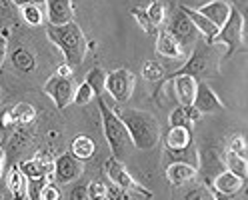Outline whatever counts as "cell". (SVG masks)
I'll return each instance as SVG.
<instances>
[{
  "label": "cell",
  "mask_w": 248,
  "mask_h": 200,
  "mask_svg": "<svg viewBox=\"0 0 248 200\" xmlns=\"http://www.w3.org/2000/svg\"><path fill=\"white\" fill-rule=\"evenodd\" d=\"M114 112L124 122L136 150H152L158 144L160 122L156 120V116L138 108H114Z\"/></svg>",
  "instance_id": "6da1fadb"
},
{
  "label": "cell",
  "mask_w": 248,
  "mask_h": 200,
  "mask_svg": "<svg viewBox=\"0 0 248 200\" xmlns=\"http://www.w3.org/2000/svg\"><path fill=\"white\" fill-rule=\"evenodd\" d=\"M46 36L52 44H56L62 56H64L66 64L70 68H76L84 62L86 58V36L82 28L74 20L62 26H46Z\"/></svg>",
  "instance_id": "7a4b0ae2"
},
{
  "label": "cell",
  "mask_w": 248,
  "mask_h": 200,
  "mask_svg": "<svg viewBox=\"0 0 248 200\" xmlns=\"http://www.w3.org/2000/svg\"><path fill=\"white\" fill-rule=\"evenodd\" d=\"M98 100V110H100V116H102V130H104V138L108 146L112 150V158L116 160H124L128 154H130V148L132 146V140H130V134L124 126V122L116 116V112L106 104V100L102 96H96Z\"/></svg>",
  "instance_id": "3957f363"
},
{
  "label": "cell",
  "mask_w": 248,
  "mask_h": 200,
  "mask_svg": "<svg viewBox=\"0 0 248 200\" xmlns=\"http://www.w3.org/2000/svg\"><path fill=\"white\" fill-rule=\"evenodd\" d=\"M188 60L172 74L168 76H176V74H186V76H192V78L198 80H204L210 78L212 74H218V64H220V56L216 54L214 50V44H206L202 38H198L196 44L192 46V50L188 52Z\"/></svg>",
  "instance_id": "277c9868"
},
{
  "label": "cell",
  "mask_w": 248,
  "mask_h": 200,
  "mask_svg": "<svg viewBox=\"0 0 248 200\" xmlns=\"http://www.w3.org/2000/svg\"><path fill=\"white\" fill-rule=\"evenodd\" d=\"M162 24H164L166 32L178 42V46L184 50V54H188V50H192V46H194L196 40L200 38V36H198V30H196L194 24L190 22V18L182 12L180 6H174L172 12H170L168 16L164 18Z\"/></svg>",
  "instance_id": "5b68a950"
},
{
  "label": "cell",
  "mask_w": 248,
  "mask_h": 200,
  "mask_svg": "<svg viewBox=\"0 0 248 200\" xmlns=\"http://www.w3.org/2000/svg\"><path fill=\"white\" fill-rule=\"evenodd\" d=\"M216 42L226 46V54H224L226 58L234 56V52L240 48V46H246V20L242 18L240 10H236L234 6H232L228 20L218 30V34H216L212 44H216Z\"/></svg>",
  "instance_id": "8992f818"
},
{
  "label": "cell",
  "mask_w": 248,
  "mask_h": 200,
  "mask_svg": "<svg viewBox=\"0 0 248 200\" xmlns=\"http://www.w3.org/2000/svg\"><path fill=\"white\" fill-rule=\"evenodd\" d=\"M134 86H136V76L128 68H116L112 72H106L104 92H108L114 102L126 104L132 98Z\"/></svg>",
  "instance_id": "52a82bcc"
},
{
  "label": "cell",
  "mask_w": 248,
  "mask_h": 200,
  "mask_svg": "<svg viewBox=\"0 0 248 200\" xmlns=\"http://www.w3.org/2000/svg\"><path fill=\"white\" fill-rule=\"evenodd\" d=\"M106 174H108V180L114 184V188H118L120 192L124 194H138V196H152V192L144 186H140L132 174L128 172V168L122 164V160H116V158H108L106 160Z\"/></svg>",
  "instance_id": "ba28073f"
},
{
  "label": "cell",
  "mask_w": 248,
  "mask_h": 200,
  "mask_svg": "<svg viewBox=\"0 0 248 200\" xmlns=\"http://www.w3.org/2000/svg\"><path fill=\"white\" fill-rule=\"evenodd\" d=\"M84 174V162L76 158L72 152H64L54 160L52 168V180L56 184H70L74 180H78Z\"/></svg>",
  "instance_id": "9c48e42d"
},
{
  "label": "cell",
  "mask_w": 248,
  "mask_h": 200,
  "mask_svg": "<svg viewBox=\"0 0 248 200\" xmlns=\"http://www.w3.org/2000/svg\"><path fill=\"white\" fill-rule=\"evenodd\" d=\"M74 90H76L74 78H64V76H58V74L50 76L44 84V92L52 98V102H54V106L58 110H64L66 106L72 102Z\"/></svg>",
  "instance_id": "30bf717a"
},
{
  "label": "cell",
  "mask_w": 248,
  "mask_h": 200,
  "mask_svg": "<svg viewBox=\"0 0 248 200\" xmlns=\"http://www.w3.org/2000/svg\"><path fill=\"white\" fill-rule=\"evenodd\" d=\"M192 106L200 114H216V112L224 110V102L218 98V94H216L204 80L196 82V96H194Z\"/></svg>",
  "instance_id": "8fae6325"
},
{
  "label": "cell",
  "mask_w": 248,
  "mask_h": 200,
  "mask_svg": "<svg viewBox=\"0 0 248 200\" xmlns=\"http://www.w3.org/2000/svg\"><path fill=\"white\" fill-rule=\"evenodd\" d=\"M18 168L26 178H50L52 168H54V160H52V156L46 154V152H36L30 160L20 162Z\"/></svg>",
  "instance_id": "7c38bea8"
},
{
  "label": "cell",
  "mask_w": 248,
  "mask_h": 200,
  "mask_svg": "<svg viewBox=\"0 0 248 200\" xmlns=\"http://www.w3.org/2000/svg\"><path fill=\"white\" fill-rule=\"evenodd\" d=\"M172 82L174 92H176V98L180 102V106H192L194 96H196V80L192 76H186V74H176V76H164L160 82Z\"/></svg>",
  "instance_id": "4fadbf2b"
},
{
  "label": "cell",
  "mask_w": 248,
  "mask_h": 200,
  "mask_svg": "<svg viewBox=\"0 0 248 200\" xmlns=\"http://www.w3.org/2000/svg\"><path fill=\"white\" fill-rule=\"evenodd\" d=\"M46 14L50 26H62L74 20L72 0H46Z\"/></svg>",
  "instance_id": "5bb4252c"
},
{
  "label": "cell",
  "mask_w": 248,
  "mask_h": 200,
  "mask_svg": "<svg viewBox=\"0 0 248 200\" xmlns=\"http://www.w3.org/2000/svg\"><path fill=\"white\" fill-rule=\"evenodd\" d=\"M244 186H246V180H242V178H238L236 174L228 172L226 168L210 180V188H212L216 194H224V196H234V194H238Z\"/></svg>",
  "instance_id": "9a60e30c"
},
{
  "label": "cell",
  "mask_w": 248,
  "mask_h": 200,
  "mask_svg": "<svg viewBox=\"0 0 248 200\" xmlns=\"http://www.w3.org/2000/svg\"><path fill=\"white\" fill-rule=\"evenodd\" d=\"M204 18H208L210 22H214L218 28L224 26V22L228 20L230 16V10H232V4L224 2V0H210V2L202 4L200 8H196Z\"/></svg>",
  "instance_id": "2e32d148"
},
{
  "label": "cell",
  "mask_w": 248,
  "mask_h": 200,
  "mask_svg": "<svg viewBox=\"0 0 248 200\" xmlns=\"http://www.w3.org/2000/svg\"><path fill=\"white\" fill-rule=\"evenodd\" d=\"M182 8V12L186 14V16L190 18V22L194 24V28L198 30V34H202V40L206 42V44H212L214 42V38H216V34H218V26H216L214 22H210L208 18H204L202 14H200L198 10H192V8H184V6H180Z\"/></svg>",
  "instance_id": "e0dca14e"
},
{
  "label": "cell",
  "mask_w": 248,
  "mask_h": 200,
  "mask_svg": "<svg viewBox=\"0 0 248 200\" xmlns=\"http://www.w3.org/2000/svg\"><path fill=\"white\" fill-rule=\"evenodd\" d=\"M196 172H198V168L184 164V162H170L166 166V178L170 180L172 186H180V184L192 180L196 176Z\"/></svg>",
  "instance_id": "ac0fdd59"
},
{
  "label": "cell",
  "mask_w": 248,
  "mask_h": 200,
  "mask_svg": "<svg viewBox=\"0 0 248 200\" xmlns=\"http://www.w3.org/2000/svg\"><path fill=\"white\" fill-rule=\"evenodd\" d=\"M156 52L164 58H172V60H178V58H184V50L178 46V42L170 36L166 30H160L156 32Z\"/></svg>",
  "instance_id": "d6986e66"
},
{
  "label": "cell",
  "mask_w": 248,
  "mask_h": 200,
  "mask_svg": "<svg viewBox=\"0 0 248 200\" xmlns=\"http://www.w3.org/2000/svg\"><path fill=\"white\" fill-rule=\"evenodd\" d=\"M26 182H28V178L22 174L18 164H14L6 176V188L12 196V200H24L26 198Z\"/></svg>",
  "instance_id": "ffe728a7"
},
{
  "label": "cell",
  "mask_w": 248,
  "mask_h": 200,
  "mask_svg": "<svg viewBox=\"0 0 248 200\" xmlns=\"http://www.w3.org/2000/svg\"><path fill=\"white\" fill-rule=\"evenodd\" d=\"M200 118V112L194 108V106H178L170 112L168 122H170V128L180 126V128H188L192 130V122H196Z\"/></svg>",
  "instance_id": "44dd1931"
},
{
  "label": "cell",
  "mask_w": 248,
  "mask_h": 200,
  "mask_svg": "<svg viewBox=\"0 0 248 200\" xmlns=\"http://www.w3.org/2000/svg\"><path fill=\"white\" fill-rule=\"evenodd\" d=\"M94 150H96L94 140H92L90 136H84V134L76 136L74 140H72V144H70V152H72V154L78 158V160H82V162L94 156Z\"/></svg>",
  "instance_id": "7402d4cb"
},
{
  "label": "cell",
  "mask_w": 248,
  "mask_h": 200,
  "mask_svg": "<svg viewBox=\"0 0 248 200\" xmlns=\"http://www.w3.org/2000/svg\"><path fill=\"white\" fill-rule=\"evenodd\" d=\"M188 144H192V130L180 128V126H174V128L168 130V134H166V150H178V148H184Z\"/></svg>",
  "instance_id": "603a6c76"
},
{
  "label": "cell",
  "mask_w": 248,
  "mask_h": 200,
  "mask_svg": "<svg viewBox=\"0 0 248 200\" xmlns=\"http://www.w3.org/2000/svg\"><path fill=\"white\" fill-rule=\"evenodd\" d=\"M166 158L170 162H184V164H190L194 168H198V152L194 144H188L184 148L178 150H166Z\"/></svg>",
  "instance_id": "cb8c5ba5"
},
{
  "label": "cell",
  "mask_w": 248,
  "mask_h": 200,
  "mask_svg": "<svg viewBox=\"0 0 248 200\" xmlns=\"http://www.w3.org/2000/svg\"><path fill=\"white\" fill-rule=\"evenodd\" d=\"M12 64H14V68H18L22 72H30L36 68V56L28 48H24V46H18V48L12 52Z\"/></svg>",
  "instance_id": "d4e9b609"
},
{
  "label": "cell",
  "mask_w": 248,
  "mask_h": 200,
  "mask_svg": "<svg viewBox=\"0 0 248 200\" xmlns=\"http://www.w3.org/2000/svg\"><path fill=\"white\" fill-rule=\"evenodd\" d=\"M224 168H226L228 172L236 174L238 178H242V180H246V176H248V162H246V158L236 156L234 152H230V150H226V156H224Z\"/></svg>",
  "instance_id": "484cf974"
},
{
  "label": "cell",
  "mask_w": 248,
  "mask_h": 200,
  "mask_svg": "<svg viewBox=\"0 0 248 200\" xmlns=\"http://www.w3.org/2000/svg\"><path fill=\"white\" fill-rule=\"evenodd\" d=\"M14 120H16V124L24 126V124H30L34 118H36V108L32 104H28V102H18V104H14L12 108H10Z\"/></svg>",
  "instance_id": "4316f807"
},
{
  "label": "cell",
  "mask_w": 248,
  "mask_h": 200,
  "mask_svg": "<svg viewBox=\"0 0 248 200\" xmlns=\"http://www.w3.org/2000/svg\"><path fill=\"white\" fill-rule=\"evenodd\" d=\"M84 82L92 88L94 96H102V94H104V86H106V72H104V68L96 66V68L88 70Z\"/></svg>",
  "instance_id": "83f0119b"
},
{
  "label": "cell",
  "mask_w": 248,
  "mask_h": 200,
  "mask_svg": "<svg viewBox=\"0 0 248 200\" xmlns=\"http://www.w3.org/2000/svg\"><path fill=\"white\" fill-rule=\"evenodd\" d=\"M142 78L148 82H160L164 78V68L156 60H146L142 64Z\"/></svg>",
  "instance_id": "f1b7e54d"
},
{
  "label": "cell",
  "mask_w": 248,
  "mask_h": 200,
  "mask_svg": "<svg viewBox=\"0 0 248 200\" xmlns=\"http://www.w3.org/2000/svg\"><path fill=\"white\" fill-rule=\"evenodd\" d=\"M130 14L136 18V22L140 24V28L144 30L146 34H156L158 32V28L152 24V20L148 18V14H146V8H142V6H134V8H130Z\"/></svg>",
  "instance_id": "f546056e"
},
{
  "label": "cell",
  "mask_w": 248,
  "mask_h": 200,
  "mask_svg": "<svg viewBox=\"0 0 248 200\" xmlns=\"http://www.w3.org/2000/svg\"><path fill=\"white\" fill-rule=\"evenodd\" d=\"M20 14H22V20L30 26H40L44 22V14H42V8L40 6H34V4H28V6H22L20 8Z\"/></svg>",
  "instance_id": "4dcf8cb0"
},
{
  "label": "cell",
  "mask_w": 248,
  "mask_h": 200,
  "mask_svg": "<svg viewBox=\"0 0 248 200\" xmlns=\"http://www.w3.org/2000/svg\"><path fill=\"white\" fill-rule=\"evenodd\" d=\"M146 14H148V18L152 20V24L158 28L166 18V4L162 2V0H154V2L146 8Z\"/></svg>",
  "instance_id": "1f68e13d"
},
{
  "label": "cell",
  "mask_w": 248,
  "mask_h": 200,
  "mask_svg": "<svg viewBox=\"0 0 248 200\" xmlns=\"http://www.w3.org/2000/svg\"><path fill=\"white\" fill-rule=\"evenodd\" d=\"M50 178H28L26 182V198L28 200H42V190L44 184Z\"/></svg>",
  "instance_id": "d6a6232c"
},
{
  "label": "cell",
  "mask_w": 248,
  "mask_h": 200,
  "mask_svg": "<svg viewBox=\"0 0 248 200\" xmlns=\"http://www.w3.org/2000/svg\"><path fill=\"white\" fill-rule=\"evenodd\" d=\"M214 196H216V192L208 186V184H202V186H196V188L188 190L182 200H214Z\"/></svg>",
  "instance_id": "836d02e7"
},
{
  "label": "cell",
  "mask_w": 248,
  "mask_h": 200,
  "mask_svg": "<svg viewBox=\"0 0 248 200\" xmlns=\"http://www.w3.org/2000/svg\"><path fill=\"white\" fill-rule=\"evenodd\" d=\"M92 98H94V92H92V88H90L86 82H82V84L76 86L72 102H74V104H78V106H84V104H88Z\"/></svg>",
  "instance_id": "e575fe53"
},
{
  "label": "cell",
  "mask_w": 248,
  "mask_h": 200,
  "mask_svg": "<svg viewBox=\"0 0 248 200\" xmlns=\"http://www.w3.org/2000/svg\"><path fill=\"white\" fill-rule=\"evenodd\" d=\"M86 192H88V200H100L108 196V188L102 180H92L86 186Z\"/></svg>",
  "instance_id": "d590c367"
},
{
  "label": "cell",
  "mask_w": 248,
  "mask_h": 200,
  "mask_svg": "<svg viewBox=\"0 0 248 200\" xmlns=\"http://www.w3.org/2000/svg\"><path fill=\"white\" fill-rule=\"evenodd\" d=\"M228 150H230V152H234V154H236V156H240V158H246V154H248L246 138H244V136H240V134L232 136V138H230V144H228Z\"/></svg>",
  "instance_id": "8d00e7d4"
},
{
  "label": "cell",
  "mask_w": 248,
  "mask_h": 200,
  "mask_svg": "<svg viewBox=\"0 0 248 200\" xmlns=\"http://www.w3.org/2000/svg\"><path fill=\"white\" fill-rule=\"evenodd\" d=\"M60 188L56 182H46L42 190V200H60Z\"/></svg>",
  "instance_id": "74e56055"
},
{
  "label": "cell",
  "mask_w": 248,
  "mask_h": 200,
  "mask_svg": "<svg viewBox=\"0 0 248 200\" xmlns=\"http://www.w3.org/2000/svg\"><path fill=\"white\" fill-rule=\"evenodd\" d=\"M12 126H16V120H14L10 108H4L2 112H0V128L6 130V128H12Z\"/></svg>",
  "instance_id": "f35d334b"
},
{
  "label": "cell",
  "mask_w": 248,
  "mask_h": 200,
  "mask_svg": "<svg viewBox=\"0 0 248 200\" xmlns=\"http://www.w3.org/2000/svg\"><path fill=\"white\" fill-rule=\"evenodd\" d=\"M206 2H210V0H178V6H184V8H192V10H196V8H200V6L206 4Z\"/></svg>",
  "instance_id": "ab89813d"
},
{
  "label": "cell",
  "mask_w": 248,
  "mask_h": 200,
  "mask_svg": "<svg viewBox=\"0 0 248 200\" xmlns=\"http://www.w3.org/2000/svg\"><path fill=\"white\" fill-rule=\"evenodd\" d=\"M6 54H8V40H6L4 34H0V68H2V64H4Z\"/></svg>",
  "instance_id": "60d3db41"
},
{
  "label": "cell",
  "mask_w": 248,
  "mask_h": 200,
  "mask_svg": "<svg viewBox=\"0 0 248 200\" xmlns=\"http://www.w3.org/2000/svg\"><path fill=\"white\" fill-rule=\"evenodd\" d=\"M70 200H88L86 186H76V188L70 192Z\"/></svg>",
  "instance_id": "b9f144b4"
},
{
  "label": "cell",
  "mask_w": 248,
  "mask_h": 200,
  "mask_svg": "<svg viewBox=\"0 0 248 200\" xmlns=\"http://www.w3.org/2000/svg\"><path fill=\"white\" fill-rule=\"evenodd\" d=\"M12 4H16L18 8L28 6V4H34V6H44L46 0H12Z\"/></svg>",
  "instance_id": "7bdbcfd3"
},
{
  "label": "cell",
  "mask_w": 248,
  "mask_h": 200,
  "mask_svg": "<svg viewBox=\"0 0 248 200\" xmlns=\"http://www.w3.org/2000/svg\"><path fill=\"white\" fill-rule=\"evenodd\" d=\"M58 76H64V78H72V68L64 62V64H62V66H58V72H56Z\"/></svg>",
  "instance_id": "ee69618b"
},
{
  "label": "cell",
  "mask_w": 248,
  "mask_h": 200,
  "mask_svg": "<svg viewBox=\"0 0 248 200\" xmlns=\"http://www.w3.org/2000/svg\"><path fill=\"white\" fill-rule=\"evenodd\" d=\"M4 162H6V152H4V146L0 144V176L4 172Z\"/></svg>",
  "instance_id": "f6af8a7d"
},
{
  "label": "cell",
  "mask_w": 248,
  "mask_h": 200,
  "mask_svg": "<svg viewBox=\"0 0 248 200\" xmlns=\"http://www.w3.org/2000/svg\"><path fill=\"white\" fill-rule=\"evenodd\" d=\"M8 6H10V4H8V0H0V14H2V12L8 14Z\"/></svg>",
  "instance_id": "bcb514c9"
},
{
  "label": "cell",
  "mask_w": 248,
  "mask_h": 200,
  "mask_svg": "<svg viewBox=\"0 0 248 200\" xmlns=\"http://www.w3.org/2000/svg\"><path fill=\"white\" fill-rule=\"evenodd\" d=\"M214 200H232V196H224V194H216Z\"/></svg>",
  "instance_id": "7dc6e473"
},
{
  "label": "cell",
  "mask_w": 248,
  "mask_h": 200,
  "mask_svg": "<svg viewBox=\"0 0 248 200\" xmlns=\"http://www.w3.org/2000/svg\"><path fill=\"white\" fill-rule=\"evenodd\" d=\"M108 198H110V196H108ZM110 200H122V198H110Z\"/></svg>",
  "instance_id": "c3c4849f"
},
{
  "label": "cell",
  "mask_w": 248,
  "mask_h": 200,
  "mask_svg": "<svg viewBox=\"0 0 248 200\" xmlns=\"http://www.w3.org/2000/svg\"><path fill=\"white\" fill-rule=\"evenodd\" d=\"M100 200H110V198H108V196H106V198H100Z\"/></svg>",
  "instance_id": "681fc988"
},
{
  "label": "cell",
  "mask_w": 248,
  "mask_h": 200,
  "mask_svg": "<svg viewBox=\"0 0 248 200\" xmlns=\"http://www.w3.org/2000/svg\"><path fill=\"white\" fill-rule=\"evenodd\" d=\"M0 100H2V92H0Z\"/></svg>",
  "instance_id": "f907efd6"
}]
</instances>
